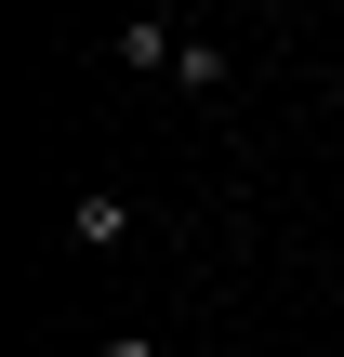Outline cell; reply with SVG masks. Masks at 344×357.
<instances>
[{"label": "cell", "mask_w": 344, "mask_h": 357, "mask_svg": "<svg viewBox=\"0 0 344 357\" xmlns=\"http://www.w3.org/2000/svg\"><path fill=\"white\" fill-rule=\"evenodd\" d=\"M66 238H80V252H119V238H133V185H80V199H66Z\"/></svg>", "instance_id": "obj_1"}, {"label": "cell", "mask_w": 344, "mask_h": 357, "mask_svg": "<svg viewBox=\"0 0 344 357\" xmlns=\"http://www.w3.org/2000/svg\"><path fill=\"white\" fill-rule=\"evenodd\" d=\"M106 53H119V66H172V53H186V26H159V13H133V26H119Z\"/></svg>", "instance_id": "obj_2"}, {"label": "cell", "mask_w": 344, "mask_h": 357, "mask_svg": "<svg viewBox=\"0 0 344 357\" xmlns=\"http://www.w3.org/2000/svg\"><path fill=\"white\" fill-rule=\"evenodd\" d=\"M172 79H186V93H225L239 66H225V40H186V53H172Z\"/></svg>", "instance_id": "obj_3"}, {"label": "cell", "mask_w": 344, "mask_h": 357, "mask_svg": "<svg viewBox=\"0 0 344 357\" xmlns=\"http://www.w3.org/2000/svg\"><path fill=\"white\" fill-rule=\"evenodd\" d=\"M93 357H159V344H146V331H106V344H93Z\"/></svg>", "instance_id": "obj_4"}]
</instances>
